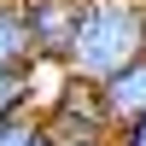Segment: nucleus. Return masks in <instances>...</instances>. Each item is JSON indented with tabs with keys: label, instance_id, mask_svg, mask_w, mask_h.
Returning <instances> with one entry per match:
<instances>
[{
	"label": "nucleus",
	"instance_id": "nucleus-6",
	"mask_svg": "<svg viewBox=\"0 0 146 146\" xmlns=\"http://www.w3.org/2000/svg\"><path fill=\"white\" fill-rule=\"evenodd\" d=\"M29 111V70H0V123Z\"/></svg>",
	"mask_w": 146,
	"mask_h": 146
},
{
	"label": "nucleus",
	"instance_id": "nucleus-9",
	"mask_svg": "<svg viewBox=\"0 0 146 146\" xmlns=\"http://www.w3.org/2000/svg\"><path fill=\"white\" fill-rule=\"evenodd\" d=\"M35 146H53V140H47V135H41V140H35Z\"/></svg>",
	"mask_w": 146,
	"mask_h": 146
},
{
	"label": "nucleus",
	"instance_id": "nucleus-2",
	"mask_svg": "<svg viewBox=\"0 0 146 146\" xmlns=\"http://www.w3.org/2000/svg\"><path fill=\"white\" fill-rule=\"evenodd\" d=\"M41 129H47L53 146H100V140H117L100 88H94V82H76L70 70H64V88H58L53 111L41 117Z\"/></svg>",
	"mask_w": 146,
	"mask_h": 146
},
{
	"label": "nucleus",
	"instance_id": "nucleus-7",
	"mask_svg": "<svg viewBox=\"0 0 146 146\" xmlns=\"http://www.w3.org/2000/svg\"><path fill=\"white\" fill-rule=\"evenodd\" d=\"M47 129H41V117L35 111H23V117H12V123H0V146H35Z\"/></svg>",
	"mask_w": 146,
	"mask_h": 146
},
{
	"label": "nucleus",
	"instance_id": "nucleus-4",
	"mask_svg": "<svg viewBox=\"0 0 146 146\" xmlns=\"http://www.w3.org/2000/svg\"><path fill=\"white\" fill-rule=\"evenodd\" d=\"M100 100H105V117H111V135L135 129L140 117H146V58L129 64L123 76H111V82L100 88Z\"/></svg>",
	"mask_w": 146,
	"mask_h": 146
},
{
	"label": "nucleus",
	"instance_id": "nucleus-10",
	"mask_svg": "<svg viewBox=\"0 0 146 146\" xmlns=\"http://www.w3.org/2000/svg\"><path fill=\"white\" fill-rule=\"evenodd\" d=\"M100 146H111V140H100Z\"/></svg>",
	"mask_w": 146,
	"mask_h": 146
},
{
	"label": "nucleus",
	"instance_id": "nucleus-5",
	"mask_svg": "<svg viewBox=\"0 0 146 146\" xmlns=\"http://www.w3.org/2000/svg\"><path fill=\"white\" fill-rule=\"evenodd\" d=\"M35 41H29V0H0V70H29Z\"/></svg>",
	"mask_w": 146,
	"mask_h": 146
},
{
	"label": "nucleus",
	"instance_id": "nucleus-8",
	"mask_svg": "<svg viewBox=\"0 0 146 146\" xmlns=\"http://www.w3.org/2000/svg\"><path fill=\"white\" fill-rule=\"evenodd\" d=\"M111 146H146V117H140V123H135V129H123V135H117Z\"/></svg>",
	"mask_w": 146,
	"mask_h": 146
},
{
	"label": "nucleus",
	"instance_id": "nucleus-3",
	"mask_svg": "<svg viewBox=\"0 0 146 146\" xmlns=\"http://www.w3.org/2000/svg\"><path fill=\"white\" fill-rule=\"evenodd\" d=\"M82 6L88 0H29L35 64H70V47H76V29H82Z\"/></svg>",
	"mask_w": 146,
	"mask_h": 146
},
{
	"label": "nucleus",
	"instance_id": "nucleus-1",
	"mask_svg": "<svg viewBox=\"0 0 146 146\" xmlns=\"http://www.w3.org/2000/svg\"><path fill=\"white\" fill-rule=\"evenodd\" d=\"M140 58H146V6L140 0H88L64 70L76 82L105 88L111 76H123V70L140 64Z\"/></svg>",
	"mask_w": 146,
	"mask_h": 146
}]
</instances>
